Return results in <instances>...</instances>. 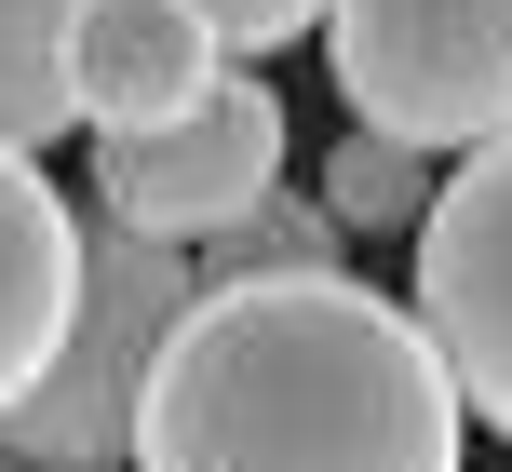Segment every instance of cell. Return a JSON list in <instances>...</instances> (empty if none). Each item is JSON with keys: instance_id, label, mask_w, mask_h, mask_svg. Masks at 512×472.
Instances as JSON below:
<instances>
[{"instance_id": "obj_1", "label": "cell", "mask_w": 512, "mask_h": 472, "mask_svg": "<svg viewBox=\"0 0 512 472\" xmlns=\"http://www.w3.org/2000/svg\"><path fill=\"white\" fill-rule=\"evenodd\" d=\"M459 378L418 297L351 270L216 284L135 419V472H459Z\"/></svg>"}, {"instance_id": "obj_2", "label": "cell", "mask_w": 512, "mask_h": 472, "mask_svg": "<svg viewBox=\"0 0 512 472\" xmlns=\"http://www.w3.org/2000/svg\"><path fill=\"white\" fill-rule=\"evenodd\" d=\"M189 311H203V257L122 230L95 203L81 216V324L54 351V378L0 419V459L14 472H135V419H149V378Z\"/></svg>"}, {"instance_id": "obj_3", "label": "cell", "mask_w": 512, "mask_h": 472, "mask_svg": "<svg viewBox=\"0 0 512 472\" xmlns=\"http://www.w3.org/2000/svg\"><path fill=\"white\" fill-rule=\"evenodd\" d=\"M337 108L405 149H499L512 135V0H337L324 14Z\"/></svg>"}, {"instance_id": "obj_4", "label": "cell", "mask_w": 512, "mask_h": 472, "mask_svg": "<svg viewBox=\"0 0 512 472\" xmlns=\"http://www.w3.org/2000/svg\"><path fill=\"white\" fill-rule=\"evenodd\" d=\"M270 189H283V95L256 68H230L189 122L95 149V203L122 216V230H149V243H216V230H243Z\"/></svg>"}, {"instance_id": "obj_5", "label": "cell", "mask_w": 512, "mask_h": 472, "mask_svg": "<svg viewBox=\"0 0 512 472\" xmlns=\"http://www.w3.org/2000/svg\"><path fill=\"white\" fill-rule=\"evenodd\" d=\"M405 297H418V324H432L459 405L512 446V135H499V149H472L459 176H445Z\"/></svg>"}, {"instance_id": "obj_6", "label": "cell", "mask_w": 512, "mask_h": 472, "mask_svg": "<svg viewBox=\"0 0 512 472\" xmlns=\"http://www.w3.org/2000/svg\"><path fill=\"white\" fill-rule=\"evenodd\" d=\"M243 54L216 41L189 0H95L81 14V122L95 135H162L230 81Z\"/></svg>"}, {"instance_id": "obj_7", "label": "cell", "mask_w": 512, "mask_h": 472, "mask_svg": "<svg viewBox=\"0 0 512 472\" xmlns=\"http://www.w3.org/2000/svg\"><path fill=\"white\" fill-rule=\"evenodd\" d=\"M81 324V216L27 149H0V419L54 378Z\"/></svg>"}, {"instance_id": "obj_8", "label": "cell", "mask_w": 512, "mask_h": 472, "mask_svg": "<svg viewBox=\"0 0 512 472\" xmlns=\"http://www.w3.org/2000/svg\"><path fill=\"white\" fill-rule=\"evenodd\" d=\"M81 14L95 0H0V149L27 162L81 122Z\"/></svg>"}, {"instance_id": "obj_9", "label": "cell", "mask_w": 512, "mask_h": 472, "mask_svg": "<svg viewBox=\"0 0 512 472\" xmlns=\"http://www.w3.org/2000/svg\"><path fill=\"white\" fill-rule=\"evenodd\" d=\"M445 176L459 162H432V149H405V135H378V122H351L324 149V203H337V230H432V203H445Z\"/></svg>"}, {"instance_id": "obj_10", "label": "cell", "mask_w": 512, "mask_h": 472, "mask_svg": "<svg viewBox=\"0 0 512 472\" xmlns=\"http://www.w3.org/2000/svg\"><path fill=\"white\" fill-rule=\"evenodd\" d=\"M337 203H297V189H270V203L243 216V230H216V243H189L203 257V297L216 284H283V270H337Z\"/></svg>"}, {"instance_id": "obj_11", "label": "cell", "mask_w": 512, "mask_h": 472, "mask_svg": "<svg viewBox=\"0 0 512 472\" xmlns=\"http://www.w3.org/2000/svg\"><path fill=\"white\" fill-rule=\"evenodd\" d=\"M189 14H203L230 54H283V41H324L337 0H189Z\"/></svg>"}, {"instance_id": "obj_12", "label": "cell", "mask_w": 512, "mask_h": 472, "mask_svg": "<svg viewBox=\"0 0 512 472\" xmlns=\"http://www.w3.org/2000/svg\"><path fill=\"white\" fill-rule=\"evenodd\" d=\"M0 472H14V459H0Z\"/></svg>"}]
</instances>
